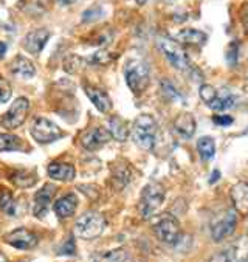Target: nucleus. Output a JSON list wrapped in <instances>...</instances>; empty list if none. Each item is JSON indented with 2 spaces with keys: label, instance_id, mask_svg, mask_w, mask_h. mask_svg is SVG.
Segmentation results:
<instances>
[{
  "label": "nucleus",
  "instance_id": "nucleus-33",
  "mask_svg": "<svg viewBox=\"0 0 248 262\" xmlns=\"http://www.w3.org/2000/svg\"><path fill=\"white\" fill-rule=\"evenodd\" d=\"M103 16V8L101 7H93L90 10H87L84 14H82V20L84 22H90V20H95L98 17Z\"/></svg>",
  "mask_w": 248,
  "mask_h": 262
},
{
  "label": "nucleus",
  "instance_id": "nucleus-15",
  "mask_svg": "<svg viewBox=\"0 0 248 262\" xmlns=\"http://www.w3.org/2000/svg\"><path fill=\"white\" fill-rule=\"evenodd\" d=\"M84 90H85V95L88 96V99L95 104V107H96L99 112H101V114L110 112V109H112V102H110L109 95H107L104 90L98 89V87H95V85H88V84L84 87Z\"/></svg>",
  "mask_w": 248,
  "mask_h": 262
},
{
  "label": "nucleus",
  "instance_id": "nucleus-13",
  "mask_svg": "<svg viewBox=\"0 0 248 262\" xmlns=\"http://www.w3.org/2000/svg\"><path fill=\"white\" fill-rule=\"evenodd\" d=\"M231 200L236 213L248 216V182H239L231 188Z\"/></svg>",
  "mask_w": 248,
  "mask_h": 262
},
{
  "label": "nucleus",
  "instance_id": "nucleus-39",
  "mask_svg": "<svg viewBox=\"0 0 248 262\" xmlns=\"http://www.w3.org/2000/svg\"><path fill=\"white\" fill-rule=\"evenodd\" d=\"M59 2H61L62 5H72V4L76 2V0H59Z\"/></svg>",
  "mask_w": 248,
  "mask_h": 262
},
{
  "label": "nucleus",
  "instance_id": "nucleus-20",
  "mask_svg": "<svg viewBox=\"0 0 248 262\" xmlns=\"http://www.w3.org/2000/svg\"><path fill=\"white\" fill-rule=\"evenodd\" d=\"M11 69V73L19 76V78H24V79H31L34 75H36V69L33 66V62L24 56H16L14 61L11 62L10 66Z\"/></svg>",
  "mask_w": 248,
  "mask_h": 262
},
{
  "label": "nucleus",
  "instance_id": "nucleus-28",
  "mask_svg": "<svg viewBox=\"0 0 248 262\" xmlns=\"http://www.w3.org/2000/svg\"><path fill=\"white\" fill-rule=\"evenodd\" d=\"M126 257H127V254L123 248H115L107 253L99 254L93 262H124Z\"/></svg>",
  "mask_w": 248,
  "mask_h": 262
},
{
  "label": "nucleus",
  "instance_id": "nucleus-11",
  "mask_svg": "<svg viewBox=\"0 0 248 262\" xmlns=\"http://www.w3.org/2000/svg\"><path fill=\"white\" fill-rule=\"evenodd\" d=\"M110 140H112V137H110L109 130L101 126H98V127H92L90 130H87L82 135L81 143L87 150H95V149H99L104 144H107Z\"/></svg>",
  "mask_w": 248,
  "mask_h": 262
},
{
  "label": "nucleus",
  "instance_id": "nucleus-25",
  "mask_svg": "<svg viewBox=\"0 0 248 262\" xmlns=\"http://www.w3.org/2000/svg\"><path fill=\"white\" fill-rule=\"evenodd\" d=\"M24 141L11 134H0V150L7 152V150H19L22 149Z\"/></svg>",
  "mask_w": 248,
  "mask_h": 262
},
{
  "label": "nucleus",
  "instance_id": "nucleus-40",
  "mask_svg": "<svg viewBox=\"0 0 248 262\" xmlns=\"http://www.w3.org/2000/svg\"><path fill=\"white\" fill-rule=\"evenodd\" d=\"M217 177H219V171H214V177H213V179H210V183H214Z\"/></svg>",
  "mask_w": 248,
  "mask_h": 262
},
{
  "label": "nucleus",
  "instance_id": "nucleus-1",
  "mask_svg": "<svg viewBox=\"0 0 248 262\" xmlns=\"http://www.w3.org/2000/svg\"><path fill=\"white\" fill-rule=\"evenodd\" d=\"M135 144L144 150H151L157 138V123L151 115H138L132 124L130 132Z\"/></svg>",
  "mask_w": 248,
  "mask_h": 262
},
{
  "label": "nucleus",
  "instance_id": "nucleus-35",
  "mask_svg": "<svg viewBox=\"0 0 248 262\" xmlns=\"http://www.w3.org/2000/svg\"><path fill=\"white\" fill-rule=\"evenodd\" d=\"M213 121L217 126H231L233 124V118L228 117V115H214L213 117Z\"/></svg>",
  "mask_w": 248,
  "mask_h": 262
},
{
  "label": "nucleus",
  "instance_id": "nucleus-8",
  "mask_svg": "<svg viewBox=\"0 0 248 262\" xmlns=\"http://www.w3.org/2000/svg\"><path fill=\"white\" fill-rule=\"evenodd\" d=\"M28 111H30V102H28V99L24 98V96H20V98H17L11 104V107L8 109V112L2 117V120H0V124H2L8 130L17 129L27 120Z\"/></svg>",
  "mask_w": 248,
  "mask_h": 262
},
{
  "label": "nucleus",
  "instance_id": "nucleus-19",
  "mask_svg": "<svg viewBox=\"0 0 248 262\" xmlns=\"http://www.w3.org/2000/svg\"><path fill=\"white\" fill-rule=\"evenodd\" d=\"M78 206V199L75 194H67L64 197H61L56 203H55V213L58 217L61 219H67L70 216H73L75 209Z\"/></svg>",
  "mask_w": 248,
  "mask_h": 262
},
{
  "label": "nucleus",
  "instance_id": "nucleus-2",
  "mask_svg": "<svg viewBox=\"0 0 248 262\" xmlns=\"http://www.w3.org/2000/svg\"><path fill=\"white\" fill-rule=\"evenodd\" d=\"M165 200V188L159 183H149L141 191L138 209L143 219H151Z\"/></svg>",
  "mask_w": 248,
  "mask_h": 262
},
{
  "label": "nucleus",
  "instance_id": "nucleus-30",
  "mask_svg": "<svg viewBox=\"0 0 248 262\" xmlns=\"http://www.w3.org/2000/svg\"><path fill=\"white\" fill-rule=\"evenodd\" d=\"M10 98H11V85L7 79L0 76V104L8 102Z\"/></svg>",
  "mask_w": 248,
  "mask_h": 262
},
{
  "label": "nucleus",
  "instance_id": "nucleus-9",
  "mask_svg": "<svg viewBox=\"0 0 248 262\" xmlns=\"http://www.w3.org/2000/svg\"><path fill=\"white\" fill-rule=\"evenodd\" d=\"M31 135L37 143L48 144L56 141L62 135V130L53 121L47 118H36L34 123L31 124Z\"/></svg>",
  "mask_w": 248,
  "mask_h": 262
},
{
  "label": "nucleus",
  "instance_id": "nucleus-5",
  "mask_svg": "<svg viewBox=\"0 0 248 262\" xmlns=\"http://www.w3.org/2000/svg\"><path fill=\"white\" fill-rule=\"evenodd\" d=\"M106 221L96 211L84 213L76 222V234L82 239H95L104 231Z\"/></svg>",
  "mask_w": 248,
  "mask_h": 262
},
{
  "label": "nucleus",
  "instance_id": "nucleus-43",
  "mask_svg": "<svg viewBox=\"0 0 248 262\" xmlns=\"http://www.w3.org/2000/svg\"><path fill=\"white\" fill-rule=\"evenodd\" d=\"M168 2H169V0H168Z\"/></svg>",
  "mask_w": 248,
  "mask_h": 262
},
{
  "label": "nucleus",
  "instance_id": "nucleus-32",
  "mask_svg": "<svg viewBox=\"0 0 248 262\" xmlns=\"http://www.w3.org/2000/svg\"><path fill=\"white\" fill-rule=\"evenodd\" d=\"M75 251H76V247H75V239H73L72 236H70V237L64 242V245L58 250V253H59V254H64V256H73Z\"/></svg>",
  "mask_w": 248,
  "mask_h": 262
},
{
  "label": "nucleus",
  "instance_id": "nucleus-26",
  "mask_svg": "<svg viewBox=\"0 0 248 262\" xmlns=\"http://www.w3.org/2000/svg\"><path fill=\"white\" fill-rule=\"evenodd\" d=\"M11 182L20 188H30L37 182V177L31 172H25V171H16L11 176Z\"/></svg>",
  "mask_w": 248,
  "mask_h": 262
},
{
  "label": "nucleus",
  "instance_id": "nucleus-18",
  "mask_svg": "<svg viewBox=\"0 0 248 262\" xmlns=\"http://www.w3.org/2000/svg\"><path fill=\"white\" fill-rule=\"evenodd\" d=\"M174 129L182 138H191L195 132V118L191 114L183 112L174 120Z\"/></svg>",
  "mask_w": 248,
  "mask_h": 262
},
{
  "label": "nucleus",
  "instance_id": "nucleus-37",
  "mask_svg": "<svg viewBox=\"0 0 248 262\" xmlns=\"http://www.w3.org/2000/svg\"><path fill=\"white\" fill-rule=\"evenodd\" d=\"M211 262H230V259H228V256L223 251V253H217L216 256H213Z\"/></svg>",
  "mask_w": 248,
  "mask_h": 262
},
{
  "label": "nucleus",
  "instance_id": "nucleus-22",
  "mask_svg": "<svg viewBox=\"0 0 248 262\" xmlns=\"http://www.w3.org/2000/svg\"><path fill=\"white\" fill-rule=\"evenodd\" d=\"M177 42L186 45H204L207 42V34L194 28H185L177 34Z\"/></svg>",
  "mask_w": 248,
  "mask_h": 262
},
{
  "label": "nucleus",
  "instance_id": "nucleus-42",
  "mask_svg": "<svg viewBox=\"0 0 248 262\" xmlns=\"http://www.w3.org/2000/svg\"><path fill=\"white\" fill-rule=\"evenodd\" d=\"M146 2H147V0H137V4H138V5H144Z\"/></svg>",
  "mask_w": 248,
  "mask_h": 262
},
{
  "label": "nucleus",
  "instance_id": "nucleus-3",
  "mask_svg": "<svg viewBox=\"0 0 248 262\" xmlns=\"http://www.w3.org/2000/svg\"><path fill=\"white\" fill-rule=\"evenodd\" d=\"M159 47L162 50V53L166 56V59L177 69L182 72H189L192 70L191 61L186 55V51L182 48V45L169 37H160L159 39Z\"/></svg>",
  "mask_w": 248,
  "mask_h": 262
},
{
  "label": "nucleus",
  "instance_id": "nucleus-34",
  "mask_svg": "<svg viewBox=\"0 0 248 262\" xmlns=\"http://www.w3.org/2000/svg\"><path fill=\"white\" fill-rule=\"evenodd\" d=\"M114 56L109 53V51H98V53L93 56V62L96 64H101V66H106L109 62H112Z\"/></svg>",
  "mask_w": 248,
  "mask_h": 262
},
{
  "label": "nucleus",
  "instance_id": "nucleus-41",
  "mask_svg": "<svg viewBox=\"0 0 248 262\" xmlns=\"http://www.w3.org/2000/svg\"><path fill=\"white\" fill-rule=\"evenodd\" d=\"M0 262H8V259L4 253H0Z\"/></svg>",
  "mask_w": 248,
  "mask_h": 262
},
{
  "label": "nucleus",
  "instance_id": "nucleus-31",
  "mask_svg": "<svg viewBox=\"0 0 248 262\" xmlns=\"http://www.w3.org/2000/svg\"><path fill=\"white\" fill-rule=\"evenodd\" d=\"M81 66H82V59L78 58V56H70V58H67L65 62H64V69H65L67 72H70V73H76V72L79 70Z\"/></svg>",
  "mask_w": 248,
  "mask_h": 262
},
{
  "label": "nucleus",
  "instance_id": "nucleus-16",
  "mask_svg": "<svg viewBox=\"0 0 248 262\" xmlns=\"http://www.w3.org/2000/svg\"><path fill=\"white\" fill-rule=\"evenodd\" d=\"M48 176L53 180H59V182H70L75 179L76 171L75 166L70 163H61V162H53L48 165Z\"/></svg>",
  "mask_w": 248,
  "mask_h": 262
},
{
  "label": "nucleus",
  "instance_id": "nucleus-6",
  "mask_svg": "<svg viewBox=\"0 0 248 262\" xmlns=\"http://www.w3.org/2000/svg\"><path fill=\"white\" fill-rule=\"evenodd\" d=\"M154 233L155 236L169 245H174L180 239V224L172 214H162L155 219L154 225Z\"/></svg>",
  "mask_w": 248,
  "mask_h": 262
},
{
  "label": "nucleus",
  "instance_id": "nucleus-38",
  "mask_svg": "<svg viewBox=\"0 0 248 262\" xmlns=\"http://www.w3.org/2000/svg\"><path fill=\"white\" fill-rule=\"evenodd\" d=\"M5 50H7V45L4 42H0V58H4L5 55Z\"/></svg>",
  "mask_w": 248,
  "mask_h": 262
},
{
  "label": "nucleus",
  "instance_id": "nucleus-10",
  "mask_svg": "<svg viewBox=\"0 0 248 262\" xmlns=\"http://www.w3.org/2000/svg\"><path fill=\"white\" fill-rule=\"evenodd\" d=\"M5 242L19 250H31L37 245V236L27 228H17L5 236Z\"/></svg>",
  "mask_w": 248,
  "mask_h": 262
},
{
  "label": "nucleus",
  "instance_id": "nucleus-23",
  "mask_svg": "<svg viewBox=\"0 0 248 262\" xmlns=\"http://www.w3.org/2000/svg\"><path fill=\"white\" fill-rule=\"evenodd\" d=\"M234 102H236L234 95H231L228 90H220V92H217V96L210 107L213 111H228L234 106Z\"/></svg>",
  "mask_w": 248,
  "mask_h": 262
},
{
  "label": "nucleus",
  "instance_id": "nucleus-14",
  "mask_svg": "<svg viewBox=\"0 0 248 262\" xmlns=\"http://www.w3.org/2000/svg\"><path fill=\"white\" fill-rule=\"evenodd\" d=\"M48 37H50V31L45 28L30 31L24 39V47L27 51H30V53L37 55V53H40L42 48L45 47V43L48 42Z\"/></svg>",
  "mask_w": 248,
  "mask_h": 262
},
{
  "label": "nucleus",
  "instance_id": "nucleus-7",
  "mask_svg": "<svg viewBox=\"0 0 248 262\" xmlns=\"http://www.w3.org/2000/svg\"><path fill=\"white\" fill-rule=\"evenodd\" d=\"M237 225V213L234 208H228L223 213H220L211 224V236L214 241H222L233 234Z\"/></svg>",
  "mask_w": 248,
  "mask_h": 262
},
{
  "label": "nucleus",
  "instance_id": "nucleus-27",
  "mask_svg": "<svg viewBox=\"0 0 248 262\" xmlns=\"http://www.w3.org/2000/svg\"><path fill=\"white\" fill-rule=\"evenodd\" d=\"M0 209L11 216L16 213V203H14V197H13L11 191H8V189L0 191Z\"/></svg>",
  "mask_w": 248,
  "mask_h": 262
},
{
  "label": "nucleus",
  "instance_id": "nucleus-21",
  "mask_svg": "<svg viewBox=\"0 0 248 262\" xmlns=\"http://www.w3.org/2000/svg\"><path fill=\"white\" fill-rule=\"evenodd\" d=\"M109 134L112 138H115L117 141H126L130 135V127L129 124L120 118V117H110L109 118Z\"/></svg>",
  "mask_w": 248,
  "mask_h": 262
},
{
  "label": "nucleus",
  "instance_id": "nucleus-24",
  "mask_svg": "<svg viewBox=\"0 0 248 262\" xmlns=\"http://www.w3.org/2000/svg\"><path fill=\"white\" fill-rule=\"evenodd\" d=\"M197 150H198V154H200L202 160H205V162L211 160L213 157H214V154H216V143H214V140L210 138V137L200 138V140L197 141Z\"/></svg>",
  "mask_w": 248,
  "mask_h": 262
},
{
  "label": "nucleus",
  "instance_id": "nucleus-17",
  "mask_svg": "<svg viewBox=\"0 0 248 262\" xmlns=\"http://www.w3.org/2000/svg\"><path fill=\"white\" fill-rule=\"evenodd\" d=\"M230 262H248V236L242 234L227 251Z\"/></svg>",
  "mask_w": 248,
  "mask_h": 262
},
{
  "label": "nucleus",
  "instance_id": "nucleus-29",
  "mask_svg": "<svg viewBox=\"0 0 248 262\" xmlns=\"http://www.w3.org/2000/svg\"><path fill=\"white\" fill-rule=\"evenodd\" d=\"M216 96H217V90H216L213 85L204 84V85L200 87V98L204 99V102L207 104L208 107L213 104V101L216 99Z\"/></svg>",
  "mask_w": 248,
  "mask_h": 262
},
{
  "label": "nucleus",
  "instance_id": "nucleus-36",
  "mask_svg": "<svg viewBox=\"0 0 248 262\" xmlns=\"http://www.w3.org/2000/svg\"><path fill=\"white\" fill-rule=\"evenodd\" d=\"M240 20H242L245 33L248 34V4H245L240 10Z\"/></svg>",
  "mask_w": 248,
  "mask_h": 262
},
{
  "label": "nucleus",
  "instance_id": "nucleus-12",
  "mask_svg": "<svg viewBox=\"0 0 248 262\" xmlns=\"http://www.w3.org/2000/svg\"><path fill=\"white\" fill-rule=\"evenodd\" d=\"M56 192V186L55 185H45L43 188H40L36 195H34V205H33V214L39 219H42L47 211L48 206L52 203V199Z\"/></svg>",
  "mask_w": 248,
  "mask_h": 262
},
{
  "label": "nucleus",
  "instance_id": "nucleus-4",
  "mask_svg": "<svg viewBox=\"0 0 248 262\" xmlns=\"http://www.w3.org/2000/svg\"><path fill=\"white\" fill-rule=\"evenodd\" d=\"M124 76L129 89L133 93H141L149 84V67L140 59H132L124 67Z\"/></svg>",
  "mask_w": 248,
  "mask_h": 262
}]
</instances>
